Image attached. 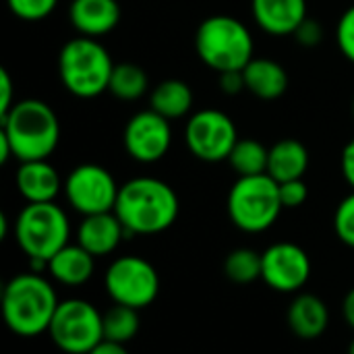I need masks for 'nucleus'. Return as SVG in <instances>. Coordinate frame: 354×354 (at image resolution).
<instances>
[{"label": "nucleus", "instance_id": "obj_25", "mask_svg": "<svg viewBox=\"0 0 354 354\" xmlns=\"http://www.w3.org/2000/svg\"><path fill=\"white\" fill-rule=\"evenodd\" d=\"M139 332V311L124 305H112L104 313V340L129 344Z\"/></svg>", "mask_w": 354, "mask_h": 354}, {"label": "nucleus", "instance_id": "obj_5", "mask_svg": "<svg viewBox=\"0 0 354 354\" xmlns=\"http://www.w3.org/2000/svg\"><path fill=\"white\" fill-rule=\"evenodd\" d=\"M195 52L199 60L220 73L243 71L255 56V41L249 27L230 15H212L195 31Z\"/></svg>", "mask_w": 354, "mask_h": 354}, {"label": "nucleus", "instance_id": "obj_22", "mask_svg": "<svg viewBox=\"0 0 354 354\" xmlns=\"http://www.w3.org/2000/svg\"><path fill=\"white\" fill-rule=\"evenodd\" d=\"M149 108L160 116L180 120L191 114L193 108V89L183 79H166L158 83L149 93Z\"/></svg>", "mask_w": 354, "mask_h": 354}, {"label": "nucleus", "instance_id": "obj_27", "mask_svg": "<svg viewBox=\"0 0 354 354\" xmlns=\"http://www.w3.org/2000/svg\"><path fill=\"white\" fill-rule=\"evenodd\" d=\"M6 4L17 19L27 23H37L48 19L56 10L58 0H6Z\"/></svg>", "mask_w": 354, "mask_h": 354}, {"label": "nucleus", "instance_id": "obj_33", "mask_svg": "<svg viewBox=\"0 0 354 354\" xmlns=\"http://www.w3.org/2000/svg\"><path fill=\"white\" fill-rule=\"evenodd\" d=\"M220 89L226 95H236L245 89V79H243V71H228V73H220Z\"/></svg>", "mask_w": 354, "mask_h": 354}, {"label": "nucleus", "instance_id": "obj_14", "mask_svg": "<svg viewBox=\"0 0 354 354\" xmlns=\"http://www.w3.org/2000/svg\"><path fill=\"white\" fill-rule=\"evenodd\" d=\"M251 15L257 27L272 37L295 35L309 17L307 0H251Z\"/></svg>", "mask_w": 354, "mask_h": 354}, {"label": "nucleus", "instance_id": "obj_39", "mask_svg": "<svg viewBox=\"0 0 354 354\" xmlns=\"http://www.w3.org/2000/svg\"><path fill=\"white\" fill-rule=\"evenodd\" d=\"M348 354H354V340L351 342V346H348Z\"/></svg>", "mask_w": 354, "mask_h": 354}, {"label": "nucleus", "instance_id": "obj_11", "mask_svg": "<svg viewBox=\"0 0 354 354\" xmlns=\"http://www.w3.org/2000/svg\"><path fill=\"white\" fill-rule=\"evenodd\" d=\"M64 195L68 205L81 216L114 212L118 191L114 176L100 164H79L64 180Z\"/></svg>", "mask_w": 354, "mask_h": 354}, {"label": "nucleus", "instance_id": "obj_31", "mask_svg": "<svg viewBox=\"0 0 354 354\" xmlns=\"http://www.w3.org/2000/svg\"><path fill=\"white\" fill-rule=\"evenodd\" d=\"M292 37H295L297 44H301L303 48H315V46H319L322 39H324V27H322L319 21H313L311 17H307V19L299 25V29L295 31Z\"/></svg>", "mask_w": 354, "mask_h": 354}, {"label": "nucleus", "instance_id": "obj_36", "mask_svg": "<svg viewBox=\"0 0 354 354\" xmlns=\"http://www.w3.org/2000/svg\"><path fill=\"white\" fill-rule=\"evenodd\" d=\"M342 315H344V322L354 330V288L348 290V295L342 301Z\"/></svg>", "mask_w": 354, "mask_h": 354}, {"label": "nucleus", "instance_id": "obj_8", "mask_svg": "<svg viewBox=\"0 0 354 354\" xmlns=\"http://www.w3.org/2000/svg\"><path fill=\"white\" fill-rule=\"evenodd\" d=\"M48 334L62 353L89 354L104 340V313L83 299L60 301Z\"/></svg>", "mask_w": 354, "mask_h": 354}, {"label": "nucleus", "instance_id": "obj_23", "mask_svg": "<svg viewBox=\"0 0 354 354\" xmlns=\"http://www.w3.org/2000/svg\"><path fill=\"white\" fill-rule=\"evenodd\" d=\"M149 89L147 73L135 62H118L114 64L108 91L120 102H137Z\"/></svg>", "mask_w": 354, "mask_h": 354}, {"label": "nucleus", "instance_id": "obj_12", "mask_svg": "<svg viewBox=\"0 0 354 354\" xmlns=\"http://www.w3.org/2000/svg\"><path fill=\"white\" fill-rule=\"evenodd\" d=\"M122 145L129 158L141 164L160 162L172 145L170 120L153 112L151 108L141 110L129 118L122 131Z\"/></svg>", "mask_w": 354, "mask_h": 354}, {"label": "nucleus", "instance_id": "obj_28", "mask_svg": "<svg viewBox=\"0 0 354 354\" xmlns=\"http://www.w3.org/2000/svg\"><path fill=\"white\" fill-rule=\"evenodd\" d=\"M334 230L346 247L354 249V191L338 203L334 214Z\"/></svg>", "mask_w": 354, "mask_h": 354}, {"label": "nucleus", "instance_id": "obj_38", "mask_svg": "<svg viewBox=\"0 0 354 354\" xmlns=\"http://www.w3.org/2000/svg\"><path fill=\"white\" fill-rule=\"evenodd\" d=\"M8 234V220H6V214H0V239H6Z\"/></svg>", "mask_w": 354, "mask_h": 354}, {"label": "nucleus", "instance_id": "obj_6", "mask_svg": "<svg viewBox=\"0 0 354 354\" xmlns=\"http://www.w3.org/2000/svg\"><path fill=\"white\" fill-rule=\"evenodd\" d=\"M226 209L230 222L247 232L259 234L276 224L284 205L280 201V185L270 174L239 176L228 191Z\"/></svg>", "mask_w": 354, "mask_h": 354}, {"label": "nucleus", "instance_id": "obj_9", "mask_svg": "<svg viewBox=\"0 0 354 354\" xmlns=\"http://www.w3.org/2000/svg\"><path fill=\"white\" fill-rule=\"evenodd\" d=\"M104 286L116 305L139 311L158 299L160 276L147 259L139 255H122L108 266Z\"/></svg>", "mask_w": 354, "mask_h": 354}, {"label": "nucleus", "instance_id": "obj_40", "mask_svg": "<svg viewBox=\"0 0 354 354\" xmlns=\"http://www.w3.org/2000/svg\"><path fill=\"white\" fill-rule=\"evenodd\" d=\"M353 116H354V100H353Z\"/></svg>", "mask_w": 354, "mask_h": 354}, {"label": "nucleus", "instance_id": "obj_20", "mask_svg": "<svg viewBox=\"0 0 354 354\" xmlns=\"http://www.w3.org/2000/svg\"><path fill=\"white\" fill-rule=\"evenodd\" d=\"M95 270V257L81 245H66L48 263L50 276L64 286H83L91 280Z\"/></svg>", "mask_w": 354, "mask_h": 354}, {"label": "nucleus", "instance_id": "obj_29", "mask_svg": "<svg viewBox=\"0 0 354 354\" xmlns=\"http://www.w3.org/2000/svg\"><path fill=\"white\" fill-rule=\"evenodd\" d=\"M336 44L340 54L354 64V4L348 6L336 25Z\"/></svg>", "mask_w": 354, "mask_h": 354}, {"label": "nucleus", "instance_id": "obj_17", "mask_svg": "<svg viewBox=\"0 0 354 354\" xmlns=\"http://www.w3.org/2000/svg\"><path fill=\"white\" fill-rule=\"evenodd\" d=\"M15 183L27 203H50L64 189L60 174L48 160L19 162Z\"/></svg>", "mask_w": 354, "mask_h": 354}, {"label": "nucleus", "instance_id": "obj_24", "mask_svg": "<svg viewBox=\"0 0 354 354\" xmlns=\"http://www.w3.org/2000/svg\"><path fill=\"white\" fill-rule=\"evenodd\" d=\"M268 158H270V147H266L261 141L239 139L226 162L239 176H257V174H268Z\"/></svg>", "mask_w": 354, "mask_h": 354}, {"label": "nucleus", "instance_id": "obj_15", "mask_svg": "<svg viewBox=\"0 0 354 354\" xmlns=\"http://www.w3.org/2000/svg\"><path fill=\"white\" fill-rule=\"evenodd\" d=\"M68 19L79 35L100 39L118 27L120 4L118 0H71Z\"/></svg>", "mask_w": 354, "mask_h": 354}, {"label": "nucleus", "instance_id": "obj_1", "mask_svg": "<svg viewBox=\"0 0 354 354\" xmlns=\"http://www.w3.org/2000/svg\"><path fill=\"white\" fill-rule=\"evenodd\" d=\"M180 212L174 189L153 176H137L120 185L114 214L127 234L151 236L168 230Z\"/></svg>", "mask_w": 354, "mask_h": 354}, {"label": "nucleus", "instance_id": "obj_16", "mask_svg": "<svg viewBox=\"0 0 354 354\" xmlns=\"http://www.w3.org/2000/svg\"><path fill=\"white\" fill-rule=\"evenodd\" d=\"M127 230L114 212L83 216L77 226V245H81L93 257H106L116 251Z\"/></svg>", "mask_w": 354, "mask_h": 354}, {"label": "nucleus", "instance_id": "obj_18", "mask_svg": "<svg viewBox=\"0 0 354 354\" xmlns=\"http://www.w3.org/2000/svg\"><path fill=\"white\" fill-rule=\"evenodd\" d=\"M243 79L245 89L263 102H274L282 97L288 89L286 68L272 58H253L243 68Z\"/></svg>", "mask_w": 354, "mask_h": 354}, {"label": "nucleus", "instance_id": "obj_13", "mask_svg": "<svg viewBox=\"0 0 354 354\" xmlns=\"http://www.w3.org/2000/svg\"><path fill=\"white\" fill-rule=\"evenodd\" d=\"M311 276L307 251L295 243H276L261 253V280L276 292H297Z\"/></svg>", "mask_w": 354, "mask_h": 354}, {"label": "nucleus", "instance_id": "obj_32", "mask_svg": "<svg viewBox=\"0 0 354 354\" xmlns=\"http://www.w3.org/2000/svg\"><path fill=\"white\" fill-rule=\"evenodd\" d=\"M15 104H17V100H15L12 77L4 66H0V116H4Z\"/></svg>", "mask_w": 354, "mask_h": 354}, {"label": "nucleus", "instance_id": "obj_3", "mask_svg": "<svg viewBox=\"0 0 354 354\" xmlns=\"http://www.w3.org/2000/svg\"><path fill=\"white\" fill-rule=\"evenodd\" d=\"M60 301L44 274L25 272L8 280L2 290V315L6 328L23 338H33L50 330Z\"/></svg>", "mask_w": 354, "mask_h": 354}, {"label": "nucleus", "instance_id": "obj_35", "mask_svg": "<svg viewBox=\"0 0 354 354\" xmlns=\"http://www.w3.org/2000/svg\"><path fill=\"white\" fill-rule=\"evenodd\" d=\"M89 354H129L124 344L118 342H110V340H102Z\"/></svg>", "mask_w": 354, "mask_h": 354}, {"label": "nucleus", "instance_id": "obj_26", "mask_svg": "<svg viewBox=\"0 0 354 354\" xmlns=\"http://www.w3.org/2000/svg\"><path fill=\"white\" fill-rule=\"evenodd\" d=\"M224 274L236 284H251L261 278V253L253 249H234L224 261Z\"/></svg>", "mask_w": 354, "mask_h": 354}, {"label": "nucleus", "instance_id": "obj_4", "mask_svg": "<svg viewBox=\"0 0 354 354\" xmlns=\"http://www.w3.org/2000/svg\"><path fill=\"white\" fill-rule=\"evenodd\" d=\"M114 60L106 46L95 37L77 35L58 54V77L62 87L81 100H91L108 91Z\"/></svg>", "mask_w": 354, "mask_h": 354}, {"label": "nucleus", "instance_id": "obj_19", "mask_svg": "<svg viewBox=\"0 0 354 354\" xmlns=\"http://www.w3.org/2000/svg\"><path fill=\"white\" fill-rule=\"evenodd\" d=\"M330 324L328 305L315 295H299L288 307V326L303 340L319 338Z\"/></svg>", "mask_w": 354, "mask_h": 354}, {"label": "nucleus", "instance_id": "obj_21", "mask_svg": "<svg viewBox=\"0 0 354 354\" xmlns=\"http://www.w3.org/2000/svg\"><path fill=\"white\" fill-rule=\"evenodd\" d=\"M309 168V151L299 139H280L270 147L268 174L280 185L303 178Z\"/></svg>", "mask_w": 354, "mask_h": 354}, {"label": "nucleus", "instance_id": "obj_30", "mask_svg": "<svg viewBox=\"0 0 354 354\" xmlns=\"http://www.w3.org/2000/svg\"><path fill=\"white\" fill-rule=\"evenodd\" d=\"M307 197H309V187L305 185L303 178L280 183V201L286 209L301 207L307 201Z\"/></svg>", "mask_w": 354, "mask_h": 354}, {"label": "nucleus", "instance_id": "obj_10", "mask_svg": "<svg viewBox=\"0 0 354 354\" xmlns=\"http://www.w3.org/2000/svg\"><path fill=\"white\" fill-rule=\"evenodd\" d=\"M239 141L234 120L216 108H203L193 112L185 127L187 149L201 162L216 164L228 160Z\"/></svg>", "mask_w": 354, "mask_h": 354}, {"label": "nucleus", "instance_id": "obj_7", "mask_svg": "<svg viewBox=\"0 0 354 354\" xmlns=\"http://www.w3.org/2000/svg\"><path fill=\"white\" fill-rule=\"evenodd\" d=\"M15 239L27 259H50L68 245L71 222L60 205L27 203L15 220Z\"/></svg>", "mask_w": 354, "mask_h": 354}, {"label": "nucleus", "instance_id": "obj_34", "mask_svg": "<svg viewBox=\"0 0 354 354\" xmlns=\"http://www.w3.org/2000/svg\"><path fill=\"white\" fill-rule=\"evenodd\" d=\"M340 170L344 180L351 185V189L354 191V137L344 145L342 156H340Z\"/></svg>", "mask_w": 354, "mask_h": 354}, {"label": "nucleus", "instance_id": "obj_2", "mask_svg": "<svg viewBox=\"0 0 354 354\" xmlns=\"http://www.w3.org/2000/svg\"><path fill=\"white\" fill-rule=\"evenodd\" d=\"M0 133L8 139L19 162L48 160L60 141V122L50 104L37 97L19 100L0 116Z\"/></svg>", "mask_w": 354, "mask_h": 354}, {"label": "nucleus", "instance_id": "obj_37", "mask_svg": "<svg viewBox=\"0 0 354 354\" xmlns=\"http://www.w3.org/2000/svg\"><path fill=\"white\" fill-rule=\"evenodd\" d=\"M12 158V149H10V143H8V139L0 133V162L2 164H6L8 160Z\"/></svg>", "mask_w": 354, "mask_h": 354}]
</instances>
